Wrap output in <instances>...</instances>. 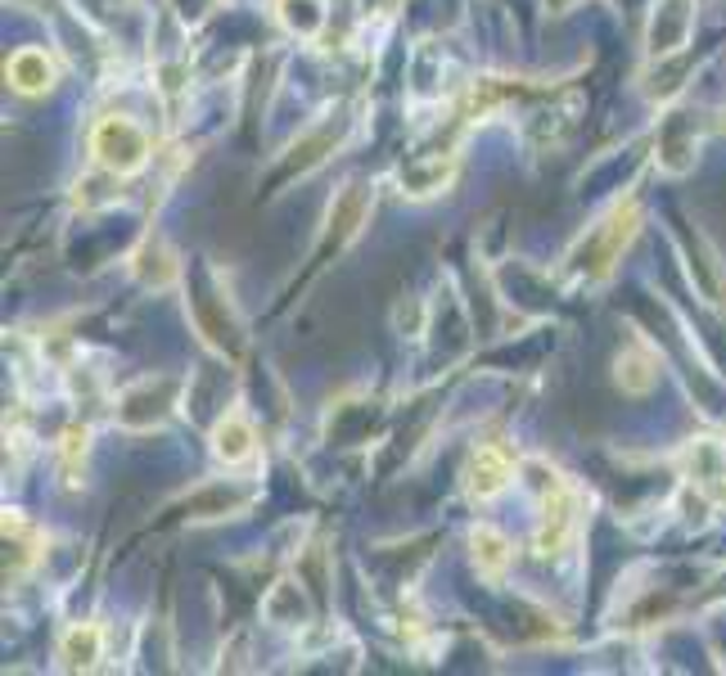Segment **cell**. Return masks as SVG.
Returning <instances> with one entry per match:
<instances>
[{
	"mask_svg": "<svg viewBox=\"0 0 726 676\" xmlns=\"http://www.w3.org/2000/svg\"><path fill=\"white\" fill-rule=\"evenodd\" d=\"M90 149H96V159L117 176H132L149 163V136L132 117H104L96 136H90Z\"/></svg>",
	"mask_w": 726,
	"mask_h": 676,
	"instance_id": "6da1fadb",
	"label": "cell"
},
{
	"mask_svg": "<svg viewBox=\"0 0 726 676\" xmlns=\"http://www.w3.org/2000/svg\"><path fill=\"white\" fill-rule=\"evenodd\" d=\"M637 226H641V208H637V199H627V203H618L614 212H610V222H604L591 239H587V275H610L614 271V262H618V253L631 243V235H637Z\"/></svg>",
	"mask_w": 726,
	"mask_h": 676,
	"instance_id": "7a4b0ae2",
	"label": "cell"
},
{
	"mask_svg": "<svg viewBox=\"0 0 726 676\" xmlns=\"http://www.w3.org/2000/svg\"><path fill=\"white\" fill-rule=\"evenodd\" d=\"M573 533H578V501H573V491L564 483H555L551 497H547V518H541L537 550L541 555H560V550L573 541Z\"/></svg>",
	"mask_w": 726,
	"mask_h": 676,
	"instance_id": "3957f363",
	"label": "cell"
},
{
	"mask_svg": "<svg viewBox=\"0 0 726 676\" xmlns=\"http://www.w3.org/2000/svg\"><path fill=\"white\" fill-rule=\"evenodd\" d=\"M510 474H514V460L501 447H478L474 460L465 465V491H470V497H478V501H488V497H497V491L510 483Z\"/></svg>",
	"mask_w": 726,
	"mask_h": 676,
	"instance_id": "277c9868",
	"label": "cell"
},
{
	"mask_svg": "<svg viewBox=\"0 0 726 676\" xmlns=\"http://www.w3.org/2000/svg\"><path fill=\"white\" fill-rule=\"evenodd\" d=\"M5 77H10V86L18 90V96H46V90L54 86V59L37 46H23V50L10 54Z\"/></svg>",
	"mask_w": 726,
	"mask_h": 676,
	"instance_id": "5b68a950",
	"label": "cell"
},
{
	"mask_svg": "<svg viewBox=\"0 0 726 676\" xmlns=\"http://www.w3.org/2000/svg\"><path fill=\"white\" fill-rule=\"evenodd\" d=\"M253 442H258L253 424L239 415V411H230V415L213 428V451H217V460H226V465H239V460H249V455H253Z\"/></svg>",
	"mask_w": 726,
	"mask_h": 676,
	"instance_id": "8992f818",
	"label": "cell"
},
{
	"mask_svg": "<svg viewBox=\"0 0 726 676\" xmlns=\"http://www.w3.org/2000/svg\"><path fill=\"white\" fill-rule=\"evenodd\" d=\"M104 650V631L96 623H82L64 636V644H59V659H64V667H90L100 659Z\"/></svg>",
	"mask_w": 726,
	"mask_h": 676,
	"instance_id": "52a82bcc",
	"label": "cell"
},
{
	"mask_svg": "<svg viewBox=\"0 0 726 676\" xmlns=\"http://www.w3.org/2000/svg\"><path fill=\"white\" fill-rule=\"evenodd\" d=\"M618 384L627 392H650L659 384V361L646 352V348H627L618 356Z\"/></svg>",
	"mask_w": 726,
	"mask_h": 676,
	"instance_id": "ba28073f",
	"label": "cell"
},
{
	"mask_svg": "<svg viewBox=\"0 0 726 676\" xmlns=\"http://www.w3.org/2000/svg\"><path fill=\"white\" fill-rule=\"evenodd\" d=\"M470 546H474V564H478V573L501 577V573L510 568V541H505L497 528H478V533L470 537Z\"/></svg>",
	"mask_w": 726,
	"mask_h": 676,
	"instance_id": "9c48e42d",
	"label": "cell"
},
{
	"mask_svg": "<svg viewBox=\"0 0 726 676\" xmlns=\"http://www.w3.org/2000/svg\"><path fill=\"white\" fill-rule=\"evenodd\" d=\"M64 442H68V447H64V470H68V483H77V455H86V428H82V434L73 428Z\"/></svg>",
	"mask_w": 726,
	"mask_h": 676,
	"instance_id": "30bf717a",
	"label": "cell"
}]
</instances>
